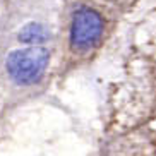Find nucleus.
I'll return each instance as SVG.
<instances>
[{"instance_id":"nucleus-1","label":"nucleus","mask_w":156,"mask_h":156,"mask_svg":"<svg viewBox=\"0 0 156 156\" xmlns=\"http://www.w3.org/2000/svg\"><path fill=\"white\" fill-rule=\"evenodd\" d=\"M50 62V51L43 46H28L10 51L5 67L12 81L21 86L34 84L43 77Z\"/></svg>"},{"instance_id":"nucleus-2","label":"nucleus","mask_w":156,"mask_h":156,"mask_svg":"<svg viewBox=\"0 0 156 156\" xmlns=\"http://www.w3.org/2000/svg\"><path fill=\"white\" fill-rule=\"evenodd\" d=\"M105 23L96 10L83 7L74 12L70 23V46L76 51H87L94 48L103 36Z\"/></svg>"},{"instance_id":"nucleus-3","label":"nucleus","mask_w":156,"mask_h":156,"mask_svg":"<svg viewBox=\"0 0 156 156\" xmlns=\"http://www.w3.org/2000/svg\"><path fill=\"white\" fill-rule=\"evenodd\" d=\"M19 41L21 43H26V45H43V43L50 38L48 34V29L40 23H28L24 24L23 29L19 31L17 34Z\"/></svg>"}]
</instances>
